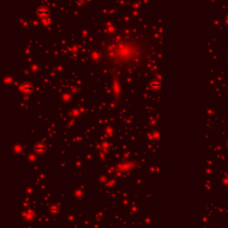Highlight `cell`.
<instances>
[{
	"label": "cell",
	"instance_id": "cell-1",
	"mask_svg": "<svg viewBox=\"0 0 228 228\" xmlns=\"http://www.w3.org/2000/svg\"><path fill=\"white\" fill-rule=\"evenodd\" d=\"M227 147H228V142H227Z\"/></svg>",
	"mask_w": 228,
	"mask_h": 228
}]
</instances>
